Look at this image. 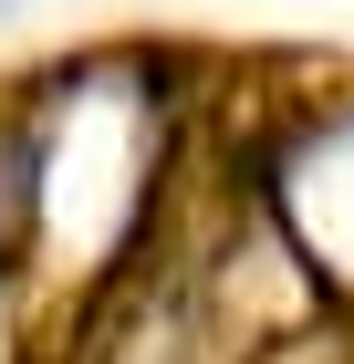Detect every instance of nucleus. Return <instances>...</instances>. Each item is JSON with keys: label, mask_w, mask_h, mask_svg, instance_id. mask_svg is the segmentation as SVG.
Returning <instances> with one entry per match:
<instances>
[{"label": "nucleus", "mask_w": 354, "mask_h": 364, "mask_svg": "<svg viewBox=\"0 0 354 364\" xmlns=\"http://www.w3.org/2000/svg\"><path fill=\"white\" fill-rule=\"evenodd\" d=\"M0 11H11V0H0Z\"/></svg>", "instance_id": "1"}]
</instances>
